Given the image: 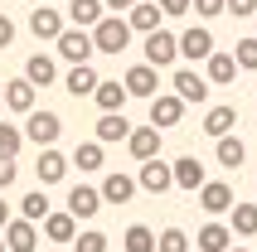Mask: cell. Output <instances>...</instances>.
Here are the masks:
<instances>
[{"label": "cell", "mask_w": 257, "mask_h": 252, "mask_svg": "<svg viewBox=\"0 0 257 252\" xmlns=\"http://www.w3.org/2000/svg\"><path fill=\"white\" fill-rule=\"evenodd\" d=\"M121 247L126 252H156V233H151L146 223H131L126 233H121Z\"/></svg>", "instance_id": "obj_32"}, {"label": "cell", "mask_w": 257, "mask_h": 252, "mask_svg": "<svg viewBox=\"0 0 257 252\" xmlns=\"http://www.w3.org/2000/svg\"><path fill=\"white\" fill-rule=\"evenodd\" d=\"M233 78H238V63H233V54H209L204 58V83H214V87H228Z\"/></svg>", "instance_id": "obj_17"}, {"label": "cell", "mask_w": 257, "mask_h": 252, "mask_svg": "<svg viewBox=\"0 0 257 252\" xmlns=\"http://www.w3.org/2000/svg\"><path fill=\"white\" fill-rule=\"evenodd\" d=\"M68 165H78L83 175L102 170V165H107V155H102V141H78V151H73V160H68Z\"/></svg>", "instance_id": "obj_27"}, {"label": "cell", "mask_w": 257, "mask_h": 252, "mask_svg": "<svg viewBox=\"0 0 257 252\" xmlns=\"http://www.w3.org/2000/svg\"><path fill=\"white\" fill-rule=\"evenodd\" d=\"M68 20L73 29H92L102 20V0H68Z\"/></svg>", "instance_id": "obj_30"}, {"label": "cell", "mask_w": 257, "mask_h": 252, "mask_svg": "<svg viewBox=\"0 0 257 252\" xmlns=\"http://www.w3.org/2000/svg\"><path fill=\"white\" fill-rule=\"evenodd\" d=\"M136 189H146V194H165V189H175V175H170V165H160V155H156V160H141Z\"/></svg>", "instance_id": "obj_10"}, {"label": "cell", "mask_w": 257, "mask_h": 252, "mask_svg": "<svg viewBox=\"0 0 257 252\" xmlns=\"http://www.w3.org/2000/svg\"><path fill=\"white\" fill-rule=\"evenodd\" d=\"M0 238H5V252H34V247H39V223L10 218V223L0 228Z\"/></svg>", "instance_id": "obj_4"}, {"label": "cell", "mask_w": 257, "mask_h": 252, "mask_svg": "<svg viewBox=\"0 0 257 252\" xmlns=\"http://www.w3.org/2000/svg\"><path fill=\"white\" fill-rule=\"evenodd\" d=\"M214 155H218V165H228V170H238L247 160V146L238 136H218V146H214Z\"/></svg>", "instance_id": "obj_31"}, {"label": "cell", "mask_w": 257, "mask_h": 252, "mask_svg": "<svg viewBox=\"0 0 257 252\" xmlns=\"http://www.w3.org/2000/svg\"><path fill=\"white\" fill-rule=\"evenodd\" d=\"M126 136H131V121H126L121 112H102V116H97V136H92V141L112 146V141H126Z\"/></svg>", "instance_id": "obj_24"}, {"label": "cell", "mask_w": 257, "mask_h": 252, "mask_svg": "<svg viewBox=\"0 0 257 252\" xmlns=\"http://www.w3.org/2000/svg\"><path fill=\"white\" fill-rule=\"evenodd\" d=\"M39 5H58V0H39Z\"/></svg>", "instance_id": "obj_45"}, {"label": "cell", "mask_w": 257, "mask_h": 252, "mask_svg": "<svg viewBox=\"0 0 257 252\" xmlns=\"http://www.w3.org/2000/svg\"><path fill=\"white\" fill-rule=\"evenodd\" d=\"M0 252H5V238H0Z\"/></svg>", "instance_id": "obj_47"}, {"label": "cell", "mask_w": 257, "mask_h": 252, "mask_svg": "<svg viewBox=\"0 0 257 252\" xmlns=\"http://www.w3.org/2000/svg\"><path fill=\"white\" fill-rule=\"evenodd\" d=\"M20 146H25V131H20L15 121H0V160H15Z\"/></svg>", "instance_id": "obj_34"}, {"label": "cell", "mask_w": 257, "mask_h": 252, "mask_svg": "<svg viewBox=\"0 0 257 252\" xmlns=\"http://www.w3.org/2000/svg\"><path fill=\"white\" fill-rule=\"evenodd\" d=\"M170 87H175V97L185 102V107H189V102H204V97H209V83H204L194 68H175V83H170Z\"/></svg>", "instance_id": "obj_14"}, {"label": "cell", "mask_w": 257, "mask_h": 252, "mask_svg": "<svg viewBox=\"0 0 257 252\" xmlns=\"http://www.w3.org/2000/svg\"><path fill=\"white\" fill-rule=\"evenodd\" d=\"M49 199H44V189H34V194H25L20 199V218H29V223H44V218H49Z\"/></svg>", "instance_id": "obj_33"}, {"label": "cell", "mask_w": 257, "mask_h": 252, "mask_svg": "<svg viewBox=\"0 0 257 252\" xmlns=\"http://www.w3.org/2000/svg\"><path fill=\"white\" fill-rule=\"evenodd\" d=\"M63 10H54V5H39V10L29 15V34H34V39H58V34H63Z\"/></svg>", "instance_id": "obj_13"}, {"label": "cell", "mask_w": 257, "mask_h": 252, "mask_svg": "<svg viewBox=\"0 0 257 252\" xmlns=\"http://www.w3.org/2000/svg\"><path fill=\"white\" fill-rule=\"evenodd\" d=\"M121 87H126V97H146V102H151L160 92V73L151 68V63H136V68H126Z\"/></svg>", "instance_id": "obj_7"}, {"label": "cell", "mask_w": 257, "mask_h": 252, "mask_svg": "<svg viewBox=\"0 0 257 252\" xmlns=\"http://www.w3.org/2000/svg\"><path fill=\"white\" fill-rule=\"evenodd\" d=\"M175 58H180V44H175V34H165V29H151V34H146V63H151V68H175Z\"/></svg>", "instance_id": "obj_3"}, {"label": "cell", "mask_w": 257, "mask_h": 252, "mask_svg": "<svg viewBox=\"0 0 257 252\" xmlns=\"http://www.w3.org/2000/svg\"><path fill=\"white\" fill-rule=\"evenodd\" d=\"M175 44H180V58H189V63H204V58L214 54V34L204 25L185 29V34H175Z\"/></svg>", "instance_id": "obj_6"}, {"label": "cell", "mask_w": 257, "mask_h": 252, "mask_svg": "<svg viewBox=\"0 0 257 252\" xmlns=\"http://www.w3.org/2000/svg\"><path fill=\"white\" fill-rule=\"evenodd\" d=\"M228 247H233L228 223H204L199 228V252H228Z\"/></svg>", "instance_id": "obj_29"}, {"label": "cell", "mask_w": 257, "mask_h": 252, "mask_svg": "<svg viewBox=\"0 0 257 252\" xmlns=\"http://www.w3.org/2000/svg\"><path fill=\"white\" fill-rule=\"evenodd\" d=\"M10 223V204H5V199H0V228Z\"/></svg>", "instance_id": "obj_44"}, {"label": "cell", "mask_w": 257, "mask_h": 252, "mask_svg": "<svg viewBox=\"0 0 257 252\" xmlns=\"http://www.w3.org/2000/svg\"><path fill=\"white\" fill-rule=\"evenodd\" d=\"M233 126H238V112H233V107H209V112H204V131H209V136H233Z\"/></svg>", "instance_id": "obj_28"}, {"label": "cell", "mask_w": 257, "mask_h": 252, "mask_svg": "<svg viewBox=\"0 0 257 252\" xmlns=\"http://www.w3.org/2000/svg\"><path fill=\"white\" fill-rule=\"evenodd\" d=\"M156 252H189V238H185V228H165L156 238Z\"/></svg>", "instance_id": "obj_35"}, {"label": "cell", "mask_w": 257, "mask_h": 252, "mask_svg": "<svg viewBox=\"0 0 257 252\" xmlns=\"http://www.w3.org/2000/svg\"><path fill=\"white\" fill-rule=\"evenodd\" d=\"M180 116H185V102L175 97V92H156V97H151V126H156V131L180 126Z\"/></svg>", "instance_id": "obj_11"}, {"label": "cell", "mask_w": 257, "mask_h": 252, "mask_svg": "<svg viewBox=\"0 0 257 252\" xmlns=\"http://www.w3.org/2000/svg\"><path fill=\"white\" fill-rule=\"evenodd\" d=\"M34 92H39V87H34V83H25V78H15V83H5V87H0V102H5L10 112L29 116V112H34V107H39V102H34Z\"/></svg>", "instance_id": "obj_12"}, {"label": "cell", "mask_w": 257, "mask_h": 252, "mask_svg": "<svg viewBox=\"0 0 257 252\" xmlns=\"http://www.w3.org/2000/svg\"><path fill=\"white\" fill-rule=\"evenodd\" d=\"M228 233L257 238V204H233V209H228Z\"/></svg>", "instance_id": "obj_26"}, {"label": "cell", "mask_w": 257, "mask_h": 252, "mask_svg": "<svg viewBox=\"0 0 257 252\" xmlns=\"http://www.w3.org/2000/svg\"><path fill=\"white\" fill-rule=\"evenodd\" d=\"M136 0H102V10H131Z\"/></svg>", "instance_id": "obj_43"}, {"label": "cell", "mask_w": 257, "mask_h": 252, "mask_svg": "<svg viewBox=\"0 0 257 252\" xmlns=\"http://www.w3.org/2000/svg\"><path fill=\"white\" fill-rule=\"evenodd\" d=\"M102 78H97V68L92 63H73L68 73H63V87H68L73 97H92V87H97Z\"/></svg>", "instance_id": "obj_19"}, {"label": "cell", "mask_w": 257, "mask_h": 252, "mask_svg": "<svg viewBox=\"0 0 257 252\" xmlns=\"http://www.w3.org/2000/svg\"><path fill=\"white\" fill-rule=\"evenodd\" d=\"M92 102H97V112H121V107H126V87H121V78H102V83L92 87Z\"/></svg>", "instance_id": "obj_18"}, {"label": "cell", "mask_w": 257, "mask_h": 252, "mask_svg": "<svg viewBox=\"0 0 257 252\" xmlns=\"http://www.w3.org/2000/svg\"><path fill=\"white\" fill-rule=\"evenodd\" d=\"M233 63H238V68H247V73H257V39H238Z\"/></svg>", "instance_id": "obj_37"}, {"label": "cell", "mask_w": 257, "mask_h": 252, "mask_svg": "<svg viewBox=\"0 0 257 252\" xmlns=\"http://www.w3.org/2000/svg\"><path fill=\"white\" fill-rule=\"evenodd\" d=\"M194 194H199V209L204 213H228L233 204H238V199H233V184H223V180H204Z\"/></svg>", "instance_id": "obj_9"}, {"label": "cell", "mask_w": 257, "mask_h": 252, "mask_svg": "<svg viewBox=\"0 0 257 252\" xmlns=\"http://www.w3.org/2000/svg\"><path fill=\"white\" fill-rule=\"evenodd\" d=\"M189 10H199V20H214L223 15V0H189Z\"/></svg>", "instance_id": "obj_38"}, {"label": "cell", "mask_w": 257, "mask_h": 252, "mask_svg": "<svg viewBox=\"0 0 257 252\" xmlns=\"http://www.w3.org/2000/svg\"><path fill=\"white\" fill-rule=\"evenodd\" d=\"M73 252H107V233H97V228L78 233V238H73Z\"/></svg>", "instance_id": "obj_36"}, {"label": "cell", "mask_w": 257, "mask_h": 252, "mask_svg": "<svg viewBox=\"0 0 257 252\" xmlns=\"http://www.w3.org/2000/svg\"><path fill=\"white\" fill-rule=\"evenodd\" d=\"M87 34H92V49H97V54H121V49L131 44V25L121 20V15H102Z\"/></svg>", "instance_id": "obj_1"}, {"label": "cell", "mask_w": 257, "mask_h": 252, "mask_svg": "<svg viewBox=\"0 0 257 252\" xmlns=\"http://www.w3.org/2000/svg\"><path fill=\"white\" fill-rule=\"evenodd\" d=\"M44 238H49V242H73V238H78V218H73L68 209L49 213V218H44Z\"/></svg>", "instance_id": "obj_23"}, {"label": "cell", "mask_w": 257, "mask_h": 252, "mask_svg": "<svg viewBox=\"0 0 257 252\" xmlns=\"http://www.w3.org/2000/svg\"><path fill=\"white\" fill-rule=\"evenodd\" d=\"M160 15H189V0H156Z\"/></svg>", "instance_id": "obj_41"}, {"label": "cell", "mask_w": 257, "mask_h": 252, "mask_svg": "<svg viewBox=\"0 0 257 252\" xmlns=\"http://www.w3.org/2000/svg\"><path fill=\"white\" fill-rule=\"evenodd\" d=\"M121 20L131 25V34H151V29H160V5L156 0H136Z\"/></svg>", "instance_id": "obj_15"}, {"label": "cell", "mask_w": 257, "mask_h": 252, "mask_svg": "<svg viewBox=\"0 0 257 252\" xmlns=\"http://www.w3.org/2000/svg\"><path fill=\"white\" fill-rule=\"evenodd\" d=\"M68 155L63 151H54V146H44L39 151V160H34V175H39V184L49 189V184H63V175H68Z\"/></svg>", "instance_id": "obj_8"}, {"label": "cell", "mask_w": 257, "mask_h": 252, "mask_svg": "<svg viewBox=\"0 0 257 252\" xmlns=\"http://www.w3.org/2000/svg\"><path fill=\"white\" fill-rule=\"evenodd\" d=\"M170 175H175V189H189V194L204 184V165L194 160V155H180V160L170 165Z\"/></svg>", "instance_id": "obj_21"}, {"label": "cell", "mask_w": 257, "mask_h": 252, "mask_svg": "<svg viewBox=\"0 0 257 252\" xmlns=\"http://www.w3.org/2000/svg\"><path fill=\"white\" fill-rule=\"evenodd\" d=\"M228 252H247V247H228Z\"/></svg>", "instance_id": "obj_46"}, {"label": "cell", "mask_w": 257, "mask_h": 252, "mask_svg": "<svg viewBox=\"0 0 257 252\" xmlns=\"http://www.w3.org/2000/svg\"><path fill=\"white\" fill-rule=\"evenodd\" d=\"M257 10V0H223V15H238V20H243V15H252Z\"/></svg>", "instance_id": "obj_39"}, {"label": "cell", "mask_w": 257, "mask_h": 252, "mask_svg": "<svg viewBox=\"0 0 257 252\" xmlns=\"http://www.w3.org/2000/svg\"><path fill=\"white\" fill-rule=\"evenodd\" d=\"M25 83H34V87H49V83H58V63L49 54H34L25 63Z\"/></svg>", "instance_id": "obj_25"}, {"label": "cell", "mask_w": 257, "mask_h": 252, "mask_svg": "<svg viewBox=\"0 0 257 252\" xmlns=\"http://www.w3.org/2000/svg\"><path fill=\"white\" fill-rule=\"evenodd\" d=\"M10 44H15V20L0 15V49H10Z\"/></svg>", "instance_id": "obj_40"}, {"label": "cell", "mask_w": 257, "mask_h": 252, "mask_svg": "<svg viewBox=\"0 0 257 252\" xmlns=\"http://www.w3.org/2000/svg\"><path fill=\"white\" fill-rule=\"evenodd\" d=\"M97 209H102V194L92 189V184H73L68 189V213L73 218H92Z\"/></svg>", "instance_id": "obj_20"}, {"label": "cell", "mask_w": 257, "mask_h": 252, "mask_svg": "<svg viewBox=\"0 0 257 252\" xmlns=\"http://www.w3.org/2000/svg\"><path fill=\"white\" fill-rule=\"evenodd\" d=\"M0 87H5V83H0Z\"/></svg>", "instance_id": "obj_48"}, {"label": "cell", "mask_w": 257, "mask_h": 252, "mask_svg": "<svg viewBox=\"0 0 257 252\" xmlns=\"http://www.w3.org/2000/svg\"><path fill=\"white\" fill-rule=\"evenodd\" d=\"M20 131H25V141H34V146H54L58 136H63V116L58 112H49V107H34V112L25 116V126H20Z\"/></svg>", "instance_id": "obj_2"}, {"label": "cell", "mask_w": 257, "mask_h": 252, "mask_svg": "<svg viewBox=\"0 0 257 252\" xmlns=\"http://www.w3.org/2000/svg\"><path fill=\"white\" fill-rule=\"evenodd\" d=\"M58 54L68 58V63H92V54H97V49H92V34H87V29H63V34H58Z\"/></svg>", "instance_id": "obj_5"}, {"label": "cell", "mask_w": 257, "mask_h": 252, "mask_svg": "<svg viewBox=\"0 0 257 252\" xmlns=\"http://www.w3.org/2000/svg\"><path fill=\"white\" fill-rule=\"evenodd\" d=\"M15 184V160H0V189H10Z\"/></svg>", "instance_id": "obj_42"}, {"label": "cell", "mask_w": 257, "mask_h": 252, "mask_svg": "<svg viewBox=\"0 0 257 252\" xmlns=\"http://www.w3.org/2000/svg\"><path fill=\"white\" fill-rule=\"evenodd\" d=\"M126 151L136 155V160H156V155H160V131H156V126H131Z\"/></svg>", "instance_id": "obj_16"}, {"label": "cell", "mask_w": 257, "mask_h": 252, "mask_svg": "<svg viewBox=\"0 0 257 252\" xmlns=\"http://www.w3.org/2000/svg\"><path fill=\"white\" fill-rule=\"evenodd\" d=\"M102 204H126L131 194H136V180H131V175H121V170H112V175H107V180H102Z\"/></svg>", "instance_id": "obj_22"}]
</instances>
